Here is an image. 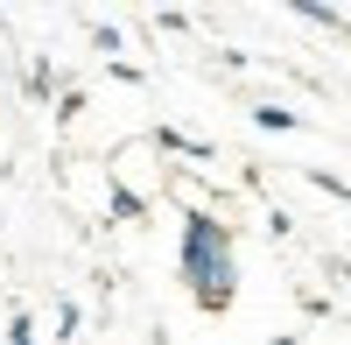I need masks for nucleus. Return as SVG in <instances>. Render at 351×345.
Wrapping results in <instances>:
<instances>
[{
    "label": "nucleus",
    "mask_w": 351,
    "mask_h": 345,
    "mask_svg": "<svg viewBox=\"0 0 351 345\" xmlns=\"http://www.w3.org/2000/svg\"><path fill=\"white\" fill-rule=\"evenodd\" d=\"M176 275H183V289H190V303L204 310V318L232 310V296H239V247H232V225L218 212H190L183 219Z\"/></svg>",
    "instance_id": "nucleus-1"
},
{
    "label": "nucleus",
    "mask_w": 351,
    "mask_h": 345,
    "mask_svg": "<svg viewBox=\"0 0 351 345\" xmlns=\"http://www.w3.org/2000/svg\"><path fill=\"white\" fill-rule=\"evenodd\" d=\"M155 141H162L169 155H190V162H211V141H197V134H176V127H162Z\"/></svg>",
    "instance_id": "nucleus-2"
},
{
    "label": "nucleus",
    "mask_w": 351,
    "mask_h": 345,
    "mask_svg": "<svg viewBox=\"0 0 351 345\" xmlns=\"http://www.w3.org/2000/svg\"><path fill=\"white\" fill-rule=\"evenodd\" d=\"M253 120L267 127V134H295V127H302V113H295V106H253Z\"/></svg>",
    "instance_id": "nucleus-3"
},
{
    "label": "nucleus",
    "mask_w": 351,
    "mask_h": 345,
    "mask_svg": "<svg viewBox=\"0 0 351 345\" xmlns=\"http://www.w3.org/2000/svg\"><path fill=\"white\" fill-rule=\"evenodd\" d=\"M28 92H36V99H49V92H56V71H49V56H36V64H28Z\"/></svg>",
    "instance_id": "nucleus-4"
},
{
    "label": "nucleus",
    "mask_w": 351,
    "mask_h": 345,
    "mask_svg": "<svg viewBox=\"0 0 351 345\" xmlns=\"http://www.w3.org/2000/svg\"><path fill=\"white\" fill-rule=\"evenodd\" d=\"M295 14H302V21H316V28H344V14H337V8H316V0H302Z\"/></svg>",
    "instance_id": "nucleus-5"
},
{
    "label": "nucleus",
    "mask_w": 351,
    "mask_h": 345,
    "mask_svg": "<svg viewBox=\"0 0 351 345\" xmlns=\"http://www.w3.org/2000/svg\"><path fill=\"white\" fill-rule=\"evenodd\" d=\"M309 183H316V190H330V197H344V205H351V183H344V177H330V169H309Z\"/></svg>",
    "instance_id": "nucleus-6"
},
{
    "label": "nucleus",
    "mask_w": 351,
    "mask_h": 345,
    "mask_svg": "<svg viewBox=\"0 0 351 345\" xmlns=\"http://www.w3.org/2000/svg\"><path fill=\"white\" fill-rule=\"evenodd\" d=\"M56 338H77V303H71V296L56 303Z\"/></svg>",
    "instance_id": "nucleus-7"
},
{
    "label": "nucleus",
    "mask_w": 351,
    "mask_h": 345,
    "mask_svg": "<svg viewBox=\"0 0 351 345\" xmlns=\"http://www.w3.org/2000/svg\"><path fill=\"white\" fill-rule=\"evenodd\" d=\"M8 345H36V324H28V318H8Z\"/></svg>",
    "instance_id": "nucleus-8"
},
{
    "label": "nucleus",
    "mask_w": 351,
    "mask_h": 345,
    "mask_svg": "<svg viewBox=\"0 0 351 345\" xmlns=\"http://www.w3.org/2000/svg\"><path fill=\"white\" fill-rule=\"evenodd\" d=\"M337 275H344V282H351V268H337Z\"/></svg>",
    "instance_id": "nucleus-9"
}]
</instances>
